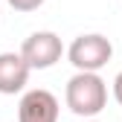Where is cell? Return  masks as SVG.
<instances>
[{
    "label": "cell",
    "mask_w": 122,
    "mask_h": 122,
    "mask_svg": "<svg viewBox=\"0 0 122 122\" xmlns=\"http://www.w3.org/2000/svg\"><path fill=\"white\" fill-rule=\"evenodd\" d=\"M61 52L64 47L55 32H32L20 47V55L32 70H50L55 61H61Z\"/></svg>",
    "instance_id": "obj_3"
},
{
    "label": "cell",
    "mask_w": 122,
    "mask_h": 122,
    "mask_svg": "<svg viewBox=\"0 0 122 122\" xmlns=\"http://www.w3.org/2000/svg\"><path fill=\"white\" fill-rule=\"evenodd\" d=\"M9 6L15 12H35V9L44 6V0H9Z\"/></svg>",
    "instance_id": "obj_6"
},
{
    "label": "cell",
    "mask_w": 122,
    "mask_h": 122,
    "mask_svg": "<svg viewBox=\"0 0 122 122\" xmlns=\"http://www.w3.org/2000/svg\"><path fill=\"white\" fill-rule=\"evenodd\" d=\"M29 73L32 67L26 64L20 52H0V93L3 96L20 93L29 81Z\"/></svg>",
    "instance_id": "obj_5"
},
{
    "label": "cell",
    "mask_w": 122,
    "mask_h": 122,
    "mask_svg": "<svg viewBox=\"0 0 122 122\" xmlns=\"http://www.w3.org/2000/svg\"><path fill=\"white\" fill-rule=\"evenodd\" d=\"M18 122H58V99L50 90H29L18 105Z\"/></svg>",
    "instance_id": "obj_4"
},
{
    "label": "cell",
    "mask_w": 122,
    "mask_h": 122,
    "mask_svg": "<svg viewBox=\"0 0 122 122\" xmlns=\"http://www.w3.org/2000/svg\"><path fill=\"white\" fill-rule=\"evenodd\" d=\"M113 99L122 105V70L116 73V79H113Z\"/></svg>",
    "instance_id": "obj_7"
},
{
    "label": "cell",
    "mask_w": 122,
    "mask_h": 122,
    "mask_svg": "<svg viewBox=\"0 0 122 122\" xmlns=\"http://www.w3.org/2000/svg\"><path fill=\"white\" fill-rule=\"evenodd\" d=\"M64 99H67V108L76 116H96V113L105 111V105H108V87H105L99 73L79 70L67 81Z\"/></svg>",
    "instance_id": "obj_1"
},
{
    "label": "cell",
    "mask_w": 122,
    "mask_h": 122,
    "mask_svg": "<svg viewBox=\"0 0 122 122\" xmlns=\"http://www.w3.org/2000/svg\"><path fill=\"white\" fill-rule=\"evenodd\" d=\"M111 55H113L111 41L105 38V35H99V32L79 35V38L70 44V50H67L70 64H73L76 70H90V73H99V70L111 61Z\"/></svg>",
    "instance_id": "obj_2"
}]
</instances>
